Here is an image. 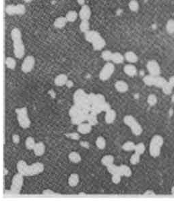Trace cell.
Listing matches in <instances>:
<instances>
[{
    "label": "cell",
    "mask_w": 174,
    "mask_h": 201,
    "mask_svg": "<svg viewBox=\"0 0 174 201\" xmlns=\"http://www.w3.org/2000/svg\"><path fill=\"white\" fill-rule=\"evenodd\" d=\"M145 149H146L145 145L143 143H142V142H140V143L136 144L134 151L136 153H137L140 155H142L145 152Z\"/></svg>",
    "instance_id": "b9f144b4"
},
{
    "label": "cell",
    "mask_w": 174,
    "mask_h": 201,
    "mask_svg": "<svg viewBox=\"0 0 174 201\" xmlns=\"http://www.w3.org/2000/svg\"><path fill=\"white\" fill-rule=\"evenodd\" d=\"M45 166L41 163H35L31 165H27L24 161L20 160L17 163L18 172L24 176H34L43 172Z\"/></svg>",
    "instance_id": "6da1fadb"
},
{
    "label": "cell",
    "mask_w": 174,
    "mask_h": 201,
    "mask_svg": "<svg viewBox=\"0 0 174 201\" xmlns=\"http://www.w3.org/2000/svg\"><path fill=\"white\" fill-rule=\"evenodd\" d=\"M124 59H125V57H124L121 53L119 52L113 53L111 61L114 64H122V63H123V62L124 61Z\"/></svg>",
    "instance_id": "7402d4cb"
},
{
    "label": "cell",
    "mask_w": 174,
    "mask_h": 201,
    "mask_svg": "<svg viewBox=\"0 0 174 201\" xmlns=\"http://www.w3.org/2000/svg\"><path fill=\"white\" fill-rule=\"evenodd\" d=\"M68 137H70L72 140H78L80 139V135L78 133H70V134H68L65 135Z\"/></svg>",
    "instance_id": "db71d44e"
},
{
    "label": "cell",
    "mask_w": 174,
    "mask_h": 201,
    "mask_svg": "<svg viewBox=\"0 0 174 201\" xmlns=\"http://www.w3.org/2000/svg\"><path fill=\"white\" fill-rule=\"evenodd\" d=\"M81 110L78 107L76 106L75 104H74L71 108H70L69 115L71 118L74 117V116H76L78 115V114H80V113H81Z\"/></svg>",
    "instance_id": "f35d334b"
},
{
    "label": "cell",
    "mask_w": 174,
    "mask_h": 201,
    "mask_svg": "<svg viewBox=\"0 0 174 201\" xmlns=\"http://www.w3.org/2000/svg\"><path fill=\"white\" fill-rule=\"evenodd\" d=\"M11 37L12 41L22 39V33H21L20 29L18 28H14L11 31Z\"/></svg>",
    "instance_id": "f1b7e54d"
},
{
    "label": "cell",
    "mask_w": 174,
    "mask_h": 201,
    "mask_svg": "<svg viewBox=\"0 0 174 201\" xmlns=\"http://www.w3.org/2000/svg\"><path fill=\"white\" fill-rule=\"evenodd\" d=\"M124 57H125V59L127 61L130 63H136L138 60V56L134 52H132V51L127 52L124 55Z\"/></svg>",
    "instance_id": "44dd1931"
},
{
    "label": "cell",
    "mask_w": 174,
    "mask_h": 201,
    "mask_svg": "<svg viewBox=\"0 0 174 201\" xmlns=\"http://www.w3.org/2000/svg\"><path fill=\"white\" fill-rule=\"evenodd\" d=\"M99 33L97 31H93V30H89L88 31L84 33V37H85V39L90 43H92L94 41H95L99 37H100Z\"/></svg>",
    "instance_id": "7c38bea8"
},
{
    "label": "cell",
    "mask_w": 174,
    "mask_h": 201,
    "mask_svg": "<svg viewBox=\"0 0 174 201\" xmlns=\"http://www.w3.org/2000/svg\"><path fill=\"white\" fill-rule=\"evenodd\" d=\"M114 156L107 155L103 156L101 159V163L105 166V167H108V166L114 164Z\"/></svg>",
    "instance_id": "d4e9b609"
},
{
    "label": "cell",
    "mask_w": 174,
    "mask_h": 201,
    "mask_svg": "<svg viewBox=\"0 0 174 201\" xmlns=\"http://www.w3.org/2000/svg\"><path fill=\"white\" fill-rule=\"evenodd\" d=\"M173 87L171 85V84L169 82V81H167V82L164 84V85L162 87V90H163V92L165 95H170L171 93H172Z\"/></svg>",
    "instance_id": "d590c367"
},
{
    "label": "cell",
    "mask_w": 174,
    "mask_h": 201,
    "mask_svg": "<svg viewBox=\"0 0 174 201\" xmlns=\"http://www.w3.org/2000/svg\"><path fill=\"white\" fill-rule=\"evenodd\" d=\"M105 102H106V100H105V98L104 95L103 94H101V93H97V94H96L95 103L93 104H97L99 105V106H101L103 103H105Z\"/></svg>",
    "instance_id": "7bdbcfd3"
},
{
    "label": "cell",
    "mask_w": 174,
    "mask_h": 201,
    "mask_svg": "<svg viewBox=\"0 0 174 201\" xmlns=\"http://www.w3.org/2000/svg\"><path fill=\"white\" fill-rule=\"evenodd\" d=\"M23 183H24V175L18 173L13 177L11 185V192L14 194H18L22 190Z\"/></svg>",
    "instance_id": "5b68a950"
},
{
    "label": "cell",
    "mask_w": 174,
    "mask_h": 201,
    "mask_svg": "<svg viewBox=\"0 0 174 201\" xmlns=\"http://www.w3.org/2000/svg\"><path fill=\"white\" fill-rule=\"evenodd\" d=\"M171 194H173L174 195V186L171 188Z\"/></svg>",
    "instance_id": "6125c7cd"
},
{
    "label": "cell",
    "mask_w": 174,
    "mask_h": 201,
    "mask_svg": "<svg viewBox=\"0 0 174 201\" xmlns=\"http://www.w3.org/2000/svg\"><path fill=\"white\" fill-rule=\"evenodd\" d=\"M90 111H91V113H92L95 114H97V115H98L99 114L102 112L101 108V106H99V105H97V104L91 105Z\"/></svg>",
    "instance_id": "c3c4849f"
},
{
    "label": "cell",
    "mask_w": 174,
    "mask_h": 201,
    "mask_svg": "<svg viewBox=\"0 0 174 201\" xmlns=\"http://www.w3.org/2000/svg\"><path fill=\"white\" fill-rule=\"evenodd\" d=\"M12 140H13V142H14L15 144H18L20 142V137L19 135H14L13 137H12Z\"/></svg>",
    "instance_id": "9f6ffc18"
},
{
    "label": "cell",
    "mask_w": 174,
    "mask_h": 201,
    "mask_svg": "<svg viewBox=\"0 0 174 201\" xmlns=\"http://www.w3.org/2000/svg\"><path fill=\"white\" fill-rule=\"evenodd\" d=\"M120 168V175L122 176H125V177H130L132 175V170L128 165H122L119 166Z\"/></svg>",
    "instance_id": "cb8c5ba5"
},
{
    "label": "cell",
    "mask_w": 174,
    "mask_h": 201,
    "mask_svg": "<svg viewBox=\"0 0 174 201\" xmlns=\"http://www.w3.org/2000/svg\"><path fill=\"white\" fill-rule=\"evenodd\" d=\"M87 96H88V94H87L83 90H82V89H78V90H77L74 93V96H73L74 103V104L81 103V102H84V100H86Z\"/></svg>",
    "instance_id": "30bf717a"
},
{
    "label": "cell",
    "mask_w": 174,
    "mask_h": 201,
    "mask_svg": "<svg viewBox=\"0 0 174 201\" xmlns=\"http://www.w3.org/2000/svg\"><path fill=\"white\" fill-rule=\"evenodd\" d=\"M78 2L79 4H81L82 6L85 5V4H84V0H78Z\"/></svg>",
    "instance_id": "94428289"
},
{
    "label": "cell",
    "mask_w": 174,
    "mask_h": 201,
    "mask_svg": "<svg viewBox=\"0 0 174 201\" xmlns=\"http://www.w3.org/2000/svg\"><path fill=\"white\" fill-rule=\"evenodd\" d=\"M105 44H106V42L101 36L99 37L95 41H94L92 43L93 48L96 51L101 50L105 46Z\"/></svg>",
    "instance_id": "5bb4252c"
},
{
    "label": "cell",
    "mask_w": 174,
    "mask_h": 201,
    "mask_svg": "<svg viewBox=\"0 0 174 201\" xmlns=\"http://www.w3.org/2000/svg\"><path fill=\"white\" fill-rule=\"evenodd\" d=\"M124 71L129 77H134L137 74V69L134 65L128 64L124 67Z\"/></svg>",
    "instance_id": "ac0fdd59"
},
{
    "label": "cell",
    "mask_w": 174,
    "mask_h": 201,
    "mask_svg": "<svg viewBox=\"0 0 174 201\" xmlns=\"http://www.w3.org/2000/svg\"><path fill=\"white\" fill-rule=\"evenodd\" d=\"M92 127L93 126L90 125L88 123H82L78 125L77 130L80 134H87L91 132Z\"/></svg>",
    "instance_id": "4fadbf2b"
},
{
    "label": "cell",
    "mask_w": 174,
    "mask_h": 201,
    "mask_svg": "<svg viewBox=\"0 0 174 201\" xmlns=\"http://www.w3.org/2000/svg\"><path fill=\"white\" fill-rule=\"evenodd\" d=\"M147 68L150 74L153 76H159L161 74V67L156 60H149L147 64Z\"/></svg>",
    "instance_id": "9c48e42d"
},
{
    "label": "cell",
    "mask_w": 174,
    "mask_h": 201,
    "mask_svg": "<svg viewBox=\"0 0 174 201\" xmlns=\"http://www.w3.org/2000/svg\"><path fill=\"white\" fill-rule=\"evenodd\" d=\"M79 28L81 31L84 33L90 30V23H89L88 20H82L81 24H80Z\"/></svg>",
    "instance_id": "e575fe53"
},
{
    "label": "cell",
    "mask_w": 174,
    "mask_h": 201,
    "mask_svg": "<svg viewBox=\"0 0 174 201\" xmlns=\"http://www.w3.org/2000/svg\"><path fill=\"white\" fill-rule=\"evenodd\" d=\"M6 65L8 69L14 70L16 67V62L12 57H7L6 59Z\"/></svg>",
    "instance_id": "1f68e13d"
},
{
    "label": "cell",
    "mask_w": 174,
    "mask_h": 201,
    "mask_svg": "<svg viewBox=\"0 0 174 201\" xmlns=\"http://www.w3.org/2000/svg\"><path fill=\"white\" fill-rule=\"evenodd\" d=\"M168 81L171 84V85H172L173 87H174V76L171 77L169 78Z\"/></svg>",
    "instance_id": "91938a15"
},
{
    "label": "cell",
    "mask_w": 174,
    "mask_h": 201,
    "mask_svg": "<svg viewBox=\"0 0 174 201\" xmlns=\"http://www.w3.org/2000/svg\"><path fill=\"white\" fill-rule=\"evenodd\" d=\"M101 108L102 112H106L109 111V110H111V105H110L108 102H105V103H103L102 105H101Z\"/></svg>",
    "instance_id": "816d5d0a"
},
{
    "label": "cell",
    "mask_w": 174,
    "mask_h": 201,
    "mask_svg": "<svg viewBox=\"0 0 174 201\" xmlns=\"http://www.w3.org/2000/svg\"><path fill=\"white\" fill-rule=\"evenodd\" d=\"M135 146H136V144L134 143L133 142L128 141V142H125V143L122 145V148L124 150H125L126 152H130V151L134 150Z\"/></svg>",
    "instance_id": "f546056e"
},
{
    "label": "cell",
    "mask_w": 174,
    "mask_h": 201,
    "mask_svg": "<svg viewBox=\"0 0 174 201\" xmlns=\"http://www.w3.org/2000/svg\"><path fill=\"white\" fill-rule=\"evenodd\" d=\"M128 7L132 12H137L139 9V4L136 0H130L128 4Z\"/></svg>",
    "instance_id": "ab89813d"
},
{
    "label": "cell",
    "mask_w": 174,
    "mask_h": 201,
    "mask_svg": "<svg viewBox=\"0 0 174 201\" xmlns=\"http://www.w3.org/2000/svg\"><path fill=\"white\" fill-rule=\"evenodd\" d=\"M116 119V112L114 110L111 109L109 111L106 112L105 116V122L107 124H111L114 122Z\"/></svg>",
    "instance_id": "d6986e66"
},
{
    "label": "cell",
    "mask_w": 174,
    "mask_h": 201,
    "mask_svg": "<svg viewBox=\"0 0 174 201\" xmlns=\"http://www.w3.org/2000/svg\"><path fill=\"white\" fill-rule=\"evenodd\" d=\"M155 194L154 192L152 190H150L146 191L144 193V195H155Z\"/></svg>",
    "instance_id": "680465c9"
},
{
    "label": "cell",
    "mask_w": 174,
    "mask_h": 201,
    "mask_svg": "<svg viewBox=\"0 0 174 201\" xmlns=\"http://www.w3.org/2000/svg\"><path fill=\"white\" fill-rule=\"evenodd\" d=\"M65 17L66 18L68 22H73L74 21H76V20L77 19L78 13L74 10H70L66 14Z\"/></svg>",
    "instance_id": "83f0119b"
},
{
    "label": "cell",
    "mask_w": 174,
    "mask_h": 201,
    "mask_svg": "<svg viewBox=\"0 0 174 201\" xmlns=\"http://www.w3.org/2000/svg\"><path fill=\"white\" fill-rule=\"evenodd\" d=\"M96 146L100 150L104 149L105 146H106V141H105V139L104 137L102 136L98 137L97 140H96Z\"/></svg>",
    "instance_id": "8d00e7d4"
},
{
    "label": "cell",
    "mask_w": 174,
    "mask_h": 201,
    "mask_svg": "<svg viewBox=\"0 0 174 201\" xmlns=\"http://www.w3.org/2000/svg\"><path fill=\"white\" fill-rule=\"evenodd\" d=\"M124 122L131 129L132 134L135 135H140L142 133V127L136 119L132 115H126L124 118Z\"/></svg>",
    "instance_id": "277c9868"
},
{
    "label": "cell",
    "mask_w": 174,
    "mask_h": 201,
    "mask_svg": "<svg viewBox=\"0 0 174 201\" xmlns=\"http://www.w3.org/2000/svg\"><path fill=\"white\" fill-rule=\"evenodd\" d=\"M16 113L20 126L23 129H28L30 126V120L28 115V111L26 107L16 108Z\"/></svg>",
    "instance_id": "3957f363"
},
{
    "label": "cell",
    "mask_w": 174,
    "mask_h": 201,
    "mask_svg": "<svg viewBox=\"0 0 174 201\" xmlns=\"http://www.w3.org/2000/svg\"><path fill=\"white\" fill-rule=\"evenodd\" d=\"M14 46V53L16 58L21 59L24 57L25 54V48L22 39H20L18 40L13 41Z\"/></svg>",
    "instance_id": "52a82bcc"
},
{
    "label": "cell",
    "mask_w": 174,
    "mask_h": 201,
    "mask_svg": "<svg viewBox=\"0 0 174 201\" xmlns=\"http://www.w3.org/2000/svg\"><path fill=\"white\" fill-rule=\"evenodd\" d=\"M34 153L36 156H41L44 155L45 152V146L43 142H39L36 143L33 149Z\"/></svg>",
    "instance_id": "2e32d148"
},
{
    "label": "cell",
    "mask_w": 174,
    "mask_h": 201,
    "mask_svg": "<svg viewBox=\"0 0 174 201\" xmlns=\"http://www.w3.org/2000/svg\"><path fill=\"white\" fill-rule=\"evenodd\" d=\"M107 169L109 174H111V175L120 174V168H119V166L116 165L114 163L107 167Z\"/></svg>",
    "instance_id": "d6a6232c"
},
{
    "label": "cell",
    "mask_w": 174,
    "mask_h": 201,
    "mask_svg": "<svg viewBox=\"0 0 174 201\" xmlns=\"http://www.w3.org/2000/svg\"><path fill=\"white\" fill-rule=\"evenodd\" d=\"M68 22V20L66 19V18L63 17V16H60V17L57 18L55 19V20L54 21V27L57 29H62L63 28L66 23Z\"/></svg>",
    "instance_id": "ffe728a7"
},
{
    "label": "cell",
    "mask_w": 174,
    "mask_h": 201,
    "mask_svg": "<svg viewBox=\"0 0 174 201\" xmlns=\"http://www.w3.org/2000/svg\"><path fill=\"white\" fill-rule=\"evenodd\" d=\"M140 160V155L135 153L131 156L130 162L132 165H137L138 163H139Z\"/></svg>",
    "instance_id": "7dc6e473"
},
{
    "label": "cell",
    "mask_w": 174,
    "mask_h": 201,
    "mask_svg": "<svg viewBox=\"0 0 174 201\" xmlns=\"http://www.w3.org/2000/svg\"><path fill=\"white\" fill-rule=\"evenodd\" d=\"M95 97H96V94H95V93H89V94H88L87 100H88L89 104H90L91 105H93L94 103H95Z\"/></svg>",
    "instance_id": "f5cc1de1"
},
{
    "label": "cell",
    "mask_w": 174,
    "mask_h": 201,
    "mask_svg": "<svg viewBox=\"0 0 174 201\" xmlns=\"http://www.w3.org/2000/svg\"><path fill=\"white\" fill-rule=\"evenodd\" d=\"M115 71V65L114 63L107 62L103 67L101 71L99 72V79L101 81H105L109 79L112 74H114Z\"/></svg>",
    "instance_id": "8992f818"
},
{
    "label": "cell",
    "mask_w": 174,
    "mask_h": 201,
    "mask_svg": "<svg viewBox=\"0 0 174 201\" xmlns=\"http://www.w3.org/2000/svg\"><path fill=\"white\" fill-rule=\"evenodd\" d=\"M87 121L88 123L92 126H95L98 124V119L97 115L92 113H90L88 114V117H87Z\"/></svg>",
    "instance_id": "4dcf8cb0"
},
{
    "label": "cell",
    "mask_w": 174,
    "mask_h": 201,
    "mask_svg": "<svg viewBox=\"0 0 174 201\" xmlns=\"http://www.w3.org/2000/svg\"><path fill=\"white\" fill-rule=\"evenodd\" d=\"M35 64V59L32 56H28L23 60L21 69L24 73H29L33 69Z\"/></svg>",
    "instance_id": "ba28073f"
},
{
    "label": "cell",
    "mask_w": 174,
    "mask_h": 201,
    "mask_svg": "<svg viewBox=\"0 0 174 201\" xmlns=\"http://www.w3.org/2000/svg\"><path fill=\"white\" fill-rule=\"evenodd\" d=\"M165 79L161 76H155V82H154V86L159 88H162V87L164 85V84L167 82Z\"/></svg>",
    "instance_id": "4316f807"
},
{
    "label": "cell",
    "mask_w": 174,
    "mask_h": 201,
    "mask_svg": "<svg viewBox=\"0 0 174 201\" xmlns=\"http://www.w3.org/2000/svg\"><path fill=\"white\" fill-rule=\"evenodd\" d=\"M6 12L10 16H13L16 14V5L10 4L8 5L6 8Z\"/></svg>",
    "instance_id": "ee69618b"
},
{
    "label": "cell",
    "mask_w": 174,
    "mask_h": 201,
    "mask_svg": "<svg viewBox=\"0 0 174 201\" xmlns=\"http://www.w3.org/2000/svg\"><path fill=\"white\" fill-rule=\"evenodd\" d=\"M24 1L26 2V3H30L32 0H24Z\"/></svg>",
    "instance_id": "be15d7a7"
},
{
    "label": "cell",
    "mask_w": 174,
    "mask_h": 201,
    "mask_svg": "<svg viewBox=\"0 0 174 201\" xmlns=\"http://www.w3.org/2000/svg\"><path fill=\"white\" fill-rule=\"evenodd\" d=\"M68 158H69V160L71 162L74 163H78L82 160L81 156L80 155L79 153H76V152H72V153H70L69 155H68Z\"/></svg>",
    "instance_id": "484cf974"
},
{
    "label": "cell",
    "mask_w": 174,
    "mask_h": 201,
    "mask_svg": "<svg viewBox=\"0 0 174 201\" xmlns=\"http://www.w3.org/2000/svg\"><path fill=\"white\" fill-rule=\"evenodd\" d=\"M91 16V8L88 5L82 6L79 12V17L82 20H89Z\"/></svg>",
    "instance_id": "8fae6325"
},
{
    "label": "cell",
    "mask_w": 174,
    "mask_h": 201,
    "mask_svg": "<svg viewBox=\"0 0 174 201\" xmlns=\"http://www.w3.org/2000/svg\"><path fill=\"white\" fill-rule=\"evenodd\" d=\"M68 82V76L65 74H60L56 77L54 83L58 87H62L65 85Z\"/></svg>",
    "instance_id": "9a60e30c"
},
{
    "label": "cell",
    "mask_w": 174,
    "mask_h": 201,
    "mask_svg": "<svg viewBox=\"0 0 174 201\" xmlns=\"http://www.w3.org/2000/svg\"><path fill=\"white\" fill-rule=\"evenodd\" d=\"M43 194L45 195H50V194H55V192L51 190H49V189H47V190H45L43 192Z\"/></svg>",
    "instance_id": "6f0895ef"
},
{
    "label": "cell",
    "mask_w": 174,
    "mask_h": 201,
    "mask_svg": "<svg viewBox=\"0 0 174 201\" xmlns=\"http://www.w3.org/2000/svg\"><path fill=\"white\" fill-rule=\"evenodd\" d=\"M115 88L118 92L125 93L128 90L129 87L128 83L125 81L119 80L116 81V83H115Z\"/></svg>",
    "instance_id": "e0dca14e"
},
{
    "label": "cell",
    "mask_w": 174,
    "mask_h": 201,
    "mask_svg": "<svg viewBox=\"0 0 174 201\" xmlns=\"http://www.w3.org/2000/svg\"><path fill=\"white\" fill-rule=\"evenodd\" d=\"M113 53L109 50H105L101 53V57L105 61L110 62L111 61Z\"/></svg>",
    "instance_id": "f6af8a7d"
},
{
    "label": "cell",
    "mask_w": 174,
    "mask_h": 201,
    "mask_svg": "<svg viewBox=\"0 0 174 201\" xmlns=\"http://www.w3.org/2000/svg\"><path fill=\"white\" fill-rule=\"evenodd\" d=\"M36 143H35V139L32 137H28L27 140L25 141V145L26 148L28 150H33L35 148V146Z\"/></svg>",
    "instance_id": "74e56055"
},
{
    "label": "cell",
    "mask_w": 174,
    "mask_h": 201,
    "mask_svg": "<svg viewBox=\"0 0 174 201\" xmlns=\"http://www.w3.org/2000/svg\"><path fill=\"white\" fill-rule=\"evenodd\" d=\"M80 145H81L82 147H83V148H85L87 149H88L89 148H90V144H89L88 142L86 141L80 142Z\"/></svg>",
    "instance_id": "11a10c76"
},
{
    "label": "cell",
    "mask_w": 174,
    "mask_h": 201,
    "mask_svg": "<svg viewBox=\"0 0 174 201\" xmlns=\"http://www.w3.org/2000/svg\"><path fill=\"white\" fill-rule=\"evenodd\" d=\"M147 103L150 106H155L157 103V97L155 94H150L147 98Z\"/></svg>",
    "instance_id": "bcb514c9"
},
{
    "label": "cell",
    "mask_w": 174,
    "mask_h": 201,
    "mask_svg": "<svg viewBox=\"0 0 174 201\" xmlns=\"http://www.w3.org/2000/svg\"><path fill=\"white\" fill-rule=\"evenodd\" d=\"M164 144L163 137L160 135H155L150 140L149 145V153L154 158L158 157L161 154V149Z\"/></svg>",
    "instance_id": "7a4b0ae2"
},
{
    "label": "cell",
    "mask_w": 174,
    "mask_h": 201,
    "mask_svg": "<svg viewBox=\"0 0 174 201\" xmlns=\"http://www.w3.org/2000/svg\"><path fill=\"white\" fill-rule=\"evenodd\" d=\"M26 12L25 6L22 4H19L16 5V14L22 15L24 14Z\"/></svg>",
    "instance_id": "681fc988"
},
{
    "label": "cell",
    "mask_w": 174,
    "mask_h": 201,
    "mask_svg": "<svg viewBox=\"0 0 174 201\" xmlns=\"http://www.w3.org/2000/svg\"><path fill=\"white\" fill-rule=\"evenodd\" d=\"M166 31L169 34H174V20L169 19L167 22Z\"/></svg>",
    "instance_id": "60d3db41"
},
{
    "label": "cell",
    "mask_w": 174,
    "mask_h": 201,
    "mask_svg": "<svg viewBox=\"0 0 174 201\" xmlns=\"http://www.w3.org/2000/svg\"><path fill=\"white\" fill-rule=\"evenodd\" d=\"M79 175L77 174H72L70 175L68 178V184L71 187L76 186L79 183Z\"/></svg>",
    "instance_id": "603a6c76"
},
{
    "label": "cell",
    "mask_w": 174,
    "mask_h": 201,
    "mask_svg": "<svg viewBox=\"0 0 174 201\" xmlns=\"http://www.w3.org/2000/svg\"><path fill=\"white\" fill-rule=\"evenodd\" d=\"M155 78V76L149 74H148V75H146L144 77V78H143V82L145 83V85H147L148 86H152L154 85Z\"/></svg>",
    "instance_id": "836d02e7"
},
{
    "label": "cell",
    "mask_w": 174,
    "mask_h": 201,
    "mask_svg": "<svg viewBox=\"0 0 174 201\" xmlns=\"http://www.w3.org/2000/svg\"><path fill=\"white\" fill-rule=\"evenodd\" d=\"M122 179V175L120 174H115L112 175L111 180L112 182L115 184H118L120 183Z\"/></svg>",
    "instance_id": "f907efd6"
},
{
    "label": "cell",
    "mask_w": 174,
    "mask_h": 201,
    "mask_svg": "<svg viewBox=\"0 0 174 201\" xmlns=\"http://www.w3.org/2000/svg\"><path fill=\"white\" fill-rule=\"evenodd\" d=\"M171 102H173V103H174V94L172 95V96H171Z\"/></svg>",
    "instance_id": "e7e4bbea"
}]
</instances>
